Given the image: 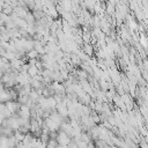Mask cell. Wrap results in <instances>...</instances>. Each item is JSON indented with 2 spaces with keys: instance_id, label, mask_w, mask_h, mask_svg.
I'll list each match as a JSON object with an SVG mask.
<instances>
[{
  "instance_id": "1",
  "label": "cell",
  "mask_w": 148,
  "mask_h": 148,
  "mask_svg": "<svg viewBox=\"0 0 148 148\" xmlns=\"http://www.w3.org/2000/svg\"><path fill=\"white\" fill-rule=\"evenodd\" d=\"M24 1H25V2H32L34 0H24Z\"/></svg>"
}]
</instances>
